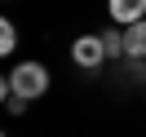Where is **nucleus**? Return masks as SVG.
<instances>
[{
	"label": "nucleus",
	"instance_id": "3",
	"mask_svg": "<svg viewBox=\"0 0 146 137\" xmlns=\"http://www.w3.org/2000/svg\"><path fill=\"white\" fill-rule=\"evenodd\" d=\"M106 9H111V18H115L119 27H133V22L146 18V0H111Z\"/></svg>",
	"mask_w": 146,
	"mask_h": 137
},
{
	"label": "nucleus",
	"instance_id": "2",
	"mask_svg": "<svg viewBox=\"0 0 146 137\" xmlns=\"http://www.w3.org/2000/svg\"><path fill=\"white\" fill-rule=\"evenodd\" d=\"M71 62L80 66V71H98V66L106 62V44H102V36H75Z\"/></svg>",
	"mask_w": 146,
	"mask_h": 137
},
{
	"label": "nucleus",
	"instance_id": "1",
	"mask_svg": "<svg viewBox=\"0 0 146 137\" xmlns=\"http://www.w3.org/2000/svg\"><path fill=\"white\" fill-rule=\"evenodd\" d=\"M5 80H9V97L36 102V97H44V93H49V71H44V62H18Z\"/></svg>",
	"mask_w": 146,
	"mask_h": 137
},
{
	"label": "nucleus",
	"instance_id": "7",
	"mask_svg": "<svg viewBox=\"0 0 146 137\" xmlns=\"http://www.w3.org/2000/svg\"><path fill=\"white\" fill-rule=\"evenodd\" d=\"M5 106H9L13 115H22V111H27V97H5Z\"/></svg>",
	"mask_w": 146,
	"mask_h": 137
},
{
	"label": "nucleus",
	"instance_id": "5",
	"mask_svg": "<svg viewBox=\"0 0 146 137\" xmlns=\"http://www.w3.org/2000/svg\"><path fill=\"white\" fill-rule=\"evenodd\" d=\"M13 49H18V27L5 18L0 22V53H13Z\"/></svg>",
	"mask_w": 146,
	"mask_h": 137
},
{
	"label": "nucleus",
	"instance_id": "6",
	"mask_svg": "<svg viewBox=\"0 0 146 137\" xmlns=\"http://www.w3.org/2000/svg\"><path fill=\"white\" fill-rule=\"evenodd\" d=\"M102 44H106V58L124 53V31H102Z\"/></svg>",
	"mask_w": 146,
	"mask_h": 137
},
{
	"label": "nucleus",
	"instance_id": "4",
	"mask_svg": "<svg viewBox=\"0 0 146 137\" xmlns=\"http://www.w3.org/2000/svg\"><path fill=\"white\" fill-rule=\"evenodd\" d=\"M124 58H128V62L146 58V18L133 22V27H124Z\"/></svg>",
	"mask_w": 146,
	"mask_h": 137
}]
</instances>
